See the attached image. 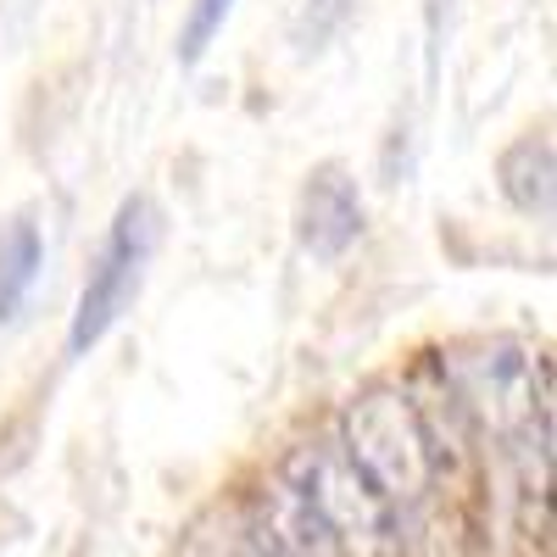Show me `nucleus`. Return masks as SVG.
<instances>
[{
    "instance_id": "nucleus-5",
    "label": "nucleus",
    "mask_w": 557,
    "mask_h": 557,
    "mask_svg": "<svg viewBox=\"0 0 557 557\" xmlns=\"http://www.w3.org/2000/svg\"><path fill=\"white\" fill-rule=\"evenodd\" d=\"M362 235V196H357V178L341 162H318L301 184V201H296V240L307 257L318 262H335L357 246Z\"/></svg>"
},
{
    "instance_id": "nucleus-6",
    "label": "nucleus",
    "mask_w": 557,
    "mask_h": 557,
    "mask_svg": "<svg viewBox=\"0 0 557 557\" xmlns=\"http://www.w3.org/2000/svg\"><path fill=\"white\" fill-rule=\"evenodd\" d=\"M496 184H502V196L513 201L524 218H552L557 207V157H552V139L546 134H524L513 139V146L502 151L496 162Z\"/></svg>"
},
{
    "instance_id": "nucleus-9",
    "label": "nucleus",
    "mask_w": 557,
    "mask_h": 557,
    "mask_svg": "<svg viewBox=\"0 0 557 557\" xmlns=\"http://www.w3.org/2000/svg\"><path fill=\"white\" fill-rule=\"evenodd\" d=\"M351 17V0H301V17H296V45L301 51H318L341 23Z\"/></svg>"
},
{
    "instance_id": "nucleus-1",
    "label": "nucleus",
    "mask_w": 557,
    "mask_h": 557,
    "mask_svg": "<svg viewBox=\"0 0 557 557\" xmlns=\"http://www.w3.org/2000/svg\"><path fill=\"white\" fill-rule=\"evenodd\" d=\"M278 485L318 519L335 557H407L396 507L362 480V469L335 441L296 446L278 469Z\"/></svg>"
},
{
    "instance_id": "nucleus-8",
    "label": "nucleus",
    "mask_w": 557,
    "mask_h": 557,
    "mask_svg": "<svg viewBox=\"0 0 557 557\" xmlns=\"http://www.w3.org/2000/svg\"><path fill=\"white\" fill-rule=\"evenodd\" d=\"M228 12H235V0H190L184 28H178V62H184V67H196V62L212 51V39L223 34Z\"/></svg>"
},
{
    "instance_id": "nucleus-10",
    "label": "nucleus",
    "mask_w": 557,
    "mask_h": 557,
    "mask_svg": "<svg viewBox=\"0 0 557 557\" xmlns=\"http://www.w3.org/2000/svg\"><path fill=\"white\" fill-rule=\"evenodd\" d=\"M246 557H312V552H301V546H285V541H273V535H251V552Z\"/></svg>"
},
{
    "instance_id": "nucleus-7",
    "label": "nucleus",
    "mask_w": 557,
    "mask_h": 557,
    "mask_svg": "<svg viewBox=\"0 0 557 557\" xmlns=\"http://www.w3.org/2000/svg\"><path fill=\"white\" fill-rule=\"evenodd\" d=\"M39 262H45V240L28 218H12L0 228V323L17 318L34 278H39Z\"/></svg>"
},
{
    "instance_id": "nucleus-4",
    "label": "nucleus",
    "mask_w": 557,
    "mask_h": 557,
    "mask_svg": "<svg viewBox=\"0 0 557 557\" xmlns=\"http://www.w3.org/2000/svg\"><path fill=\"white\" fill-rule=\"evenodd\" d=\"M157 240H162V212L151 207V196H128L107 228V246L96 257L84 278V296H78V312H73V330H67V351L84 357L89 346H101L112 335V323L134 307L139 296V278H146L151 257H157Z\"/></svg>"
},
{
    "instance_id": "nucleus-11",
    "label": "nucleus",
    "mask_w": 557,
    "mask_h": 557,
    "mask_svg": "<svg viewBox=\"0 0 557 557\" xmlns=\"http://www.w3.org/2000/svg\"><path fill=\"white\" fill-rule=\"evenodd\" d=\"M441 7H446V0H430V28H441Z\"/></svg>"
},
{
    "instance_id": "nucleus-3",
    "label": "nucleus",
    "mask_w": 557,
    "mask_h": 557,
    "mask_svg": "<svg viewBox=\"0 0 557 557\" xmlns=\"http://www.w3.org/2000/svg\"><path fill=\"white\" fill-rule=\"evenodd\" d=\"M451 380L496 441L507 446L552 441V380H546V362L530 357L524 346L496 341L480 351H462L451 362Z\"/></svg>"
},
{
    "instance_id": "nucleus-2",
    "label": "nucleus",
    "mask_w": 557,
    "mask_h": 557,
    "mask_svg": "<svg viewBox=\"0 0 557 557\" xmlns=\"http://www.w3.org/2000/svg\"><path fill=\"white\" fill-rule=\"evenodd\" d=\"M341 451L362 469V480L374 485L391 507H412L435 491L441 451L424 424V412L412 407V396L391 385H368L346 418H341Z\"/></svg>"
}]
</instances>
